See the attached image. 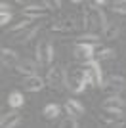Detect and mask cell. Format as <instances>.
<instances>
[{"instance_id":"603a6c76","label":"cell","mask_w":126,"mask_h":128,"mask_svg":"<svg viewBox=\"0 0 126 128\" xmlns=\"http://www.w3.org/2000/svg\"><path fill=\"white\" fill-rule=\"evenodd\" d=\"M59 128H78V122H76V118L67 117V118H63V120H61V126H59Z\"/></svg>"},{"instance_id":"7c38bea8","label":"cell","mask_w":126,"mask_h":128,"mask_svg":"<svg viewBox=\"0 0 126 128\" xmlns=\"http://www.w3.org/2000/svg\"><path fill=\"white\" fill-rule=\"evenodd\" d=\"M46 86V78H42V76L34 75V76H27L23 80V88L27 92H40L42 88Z\"/></svg>"},{"instance_id":"30bf717a","label":"cell","mask_w":126,"mask_h":128,"mask_svg":"<svg viewBox=\"0 0 126 128\" xmlns=\"http://www.w3.org/2000/svg\"><path fill=\"white\" fill-rule=\"evenodd\" d=\"M23 16L32 19V21H36L38 17H46L48 16V10L44 8V4H29L23 8Z\"/></svg>"},{"instance_id":"ba28073f","label":"cell","mask_w":126,"mask_h":128,"mask_svg":"<svg viewBox=\"0 0 126 128\" xmlns=\"http://www.w3.org/2000/svg\"><path fill=\"white\" fill-rule=\"evenodd\" d=\"M0 58H2V65L4 67H10V69H16L17 65H19V56H17L16 50L12 48H2L0 50Z\"/></svg>"},{"instance_id":"52a82bcc","label":"cell","mask_w":126,"mask_h":128,"mask_svg":"<svg viewBox=\"0 0 126 128\" xmlns=\"http://www.w3.org/2000/svg\"><path fill=\"white\" fill-rule=\"evenodd\" d=\"M124 107H126V102L122 100L120 96H109V98H105L103 103H101V109L103 111H124Z\"/></svg>"},{"instance_id":"d4e9b609","label":"cell","mask_w":126,"mask_h":128,"mask_svg":"<svg viewBox=\"0 0 126 128\" xmlns=\"http://www.w3.org/2000/svg\"><path fill=\"white\" fill-rule=\"evenodd\" d=\"M12 21V12L10 14H0V25H8Z\"/></svg>"},{"instance_id":"4fadbf2b","label":"cell","mask_w":126,"mask_h":128,"mask_svg":"<svg viewBox=\"0 0 126 128\" xmlns=\"http://www.w3.org/2000/svg\"><path fill=\"white\" fill-rule=\"evenodd\" d=\"M100 118L103 120V122H107V124H111V126H120L122 124V111H116V113H113V111H103L100 115Z\"/></svg>"},{"instance_id":"5bb4252c","label":"cell","mask_w":126,"mask_h":128,"mask_svg":"<svg viewBox=\"0 0 126 128\" xmlns=\"http://www.w3.org/2000/svg\"><path fill=\"white\" fill-rule=\"evenodd\" d=\"M50 29L56 31V32H73L74 29H76V25H74L71 19H58V21H52Z\"/></svg>"},{"instance_id":"44dd1931","label":"cell","mask_w":126,"mask_h":128,"mask_svg":"<svg viewBox=\"0 0 126 128\" xmlns=\"http://www.w3.org/2000/svg\"><path fill=\"white\" fill-rule=\"evenodd\" d=\"M31 23H32V19H29V17H25V19H21L19 23H16V25H12L10 27V32H14V34H16V32H23L25 31V29H29V27H31Z\"/></svg>"},{"instance_id":"8fae6325","label":"cell","mask_w":126,"mask_h":128,"mask_svg":"<svg viewBox=\"0 0 126 128\" xmlns=\"http://www.w3.org/2000/svg\"><path fill=\"white\" fill-rule=\"evenodd\" d=\"M65 111H67L69 117L80 118V117H84L86 109H84V105L78 102V100H67V102H65Z\"/></svg>"},{"instance_id":"9c48e42d","label":"cell","mask_w":126,"mask_h":128,"mask_svg":"<svg viewBox=\"0 0 126 128\" xmlns=\"http://www.w3.org/2000/svg\"><path fill=\"white\" fill-rule=\"evenodd\" d=\"M40 67V65L36 63V59H21L19 65L16 67V71L19 73V75H25L27 76H34L36 75V69Z\"/></svg>"},{"instance_id":"d6986e66","label":"cell","mask_w":126,"mask_h":128,"mask_svg":"<svg viewBox=\"0 0 126 128\" xmlns=\"http://www.w3.org/2000/svg\"><path fill=\"white\" fill-rule=\"evenodd\" d=\"M116 58V52L113 48H103L100 52H96V61H105V59H115Z\"/></svg>"},{"instance_id":"3957f363","label":"cell","mask_w":126,"mask_h":128,"mask_svg":"<svg viewBox=\"0 0 126 128\" xmlns=\"http://www.w3.org/2000/svg\"><path fill=\"white\" fill-rule=\"evenodd\" d=\"M54 59V46L48 38H42L36 46V63L40 67H50Z\"/></svg>"},{"instance_id":"484cf974","label":"cell","mask_w":126,"mask_h":128,"mask_svg":"<svg viewBox=\"0 0 126 128\" xmlns=\"http://www.w3.org/2000/svg\"><path fill=\"white\" fill-rule=\"evenodd\" d=\"M0 14H10V4H8V2H2V4H0Z\"/></svg>"},{"instance_id":"6da1fadb","label":"cell","mask_w":126,"mask_h":128,"mask_svg":"<svg viewBox=\"0 0 126 128\" xmlns=\"http://www.w3.org/2000/svg\"><path fill=\"white\" fill-rule=\"evenodd\" d=\"M90 84L88 76H86V73H84V69H71L67 73V88L73 94H82L84 90H86V86Z\"/></svg>"},{"instance_id":"7402d4cb","label":"cell","mask_w":126,"mask_h":128,"mask_svg":"<svg viewBox=\"0 0 126 128\" xmlns=\"http://www.w3.org/2000/svg\"><path fill=\"white\" fill-rule=\"evenodd\" d=\"M100 34H94V32H90V34H86L84 32L82 36L76 38V42H86V44H100Z\"/></svg>"},{"instance_id":"277c9868","label":"cell","mask_w":126,"mask_h":128,"mask_svg":"<svg viewBox=\"0 0 126 128\" xmlns=\"http://www.w3.org/2000/svg\"><path fill=\"white\" fill-rule=\"evenodd\" d=\"M96 46L98 44H86V42H76L74 44V59L76 61H82L84 63H88V61H94L96 59Z\"/></svg>"},{"instance_id":"cb8c5ba5","label":"cell","mask_w":126,"mask_h":128,"mask_svg":"<svg viewBox=\"0 0 126 128\" xmlns=\"http://www.w3.org/2000/svg\"><path fill=\"white\" fill-rule=\"evenodd\" d=\"M42 4L46 6V10H59V8H61V2H58V0H56V2L46 0V2H42Z\"/></svg>"},{"instance_id":"5b68a950","label":"cell","mask_w":126,"mask_h":128,"mask_svg":"<svg viewBox=\"0 0 126 128\" xmlns=\"http://www.w3.org/2000/svg\"><path fill=\"white\" fill-rule=\"evenodd\" d=\"M82 69H84V73H86V76H88V80H90V84H92V86H96V88H101V86H103L101 67H100V63H98L96 59H94V61L84 63Z\"/></svg>"},{"instance_id":"9a60e30c","label":"cell","mask_w":126,"mask_h":128,"mask_svg":"<svg viewBox=\"0 0 126 128\" xmlns=\"http://www.w3.org/2000/svg\"><path fill=\"white\" fill-rule=\"evenodd\" d=\"M19 122H21V115L17 111H10L8 115L2 117V120H0V128H16Z\"/></svg>"},{"instance_id":"ac0fdd59","label":"cell","mask_w":126,"mask_h":128,"mask_svg":"<svg viewBox=\"0 0 126 128\" xmlns=\"http://www.w3.org/2000/svg\"><path fill=\"white\" fill-rule=\"evenodd\" d=\"M23 103H25V98H23V94L17 90H14L8 96V105L14 107V109H19V107H23Z\"/></svg>"},{"instance_id":"8992f818","label":"cell","mask_w":126,"mask_h":128,"mask_svg":"<svg viewBox=\"0 0 126 128\" xmlns=\"http://www.w3.org/2000/svg\"><path fill=\"white\" fill-rule=\"evenodd\" d=\"M103 90L111 92V96H118V92L126 90V78L122 75H111L101 86Z\"/></svg>"},{"instance_id":"7a4b0ae2","label":"cell","mask_w":126,"mask_h":128,"mask_svg":"<svg viewBox=\"0 0 126 128\" xmlns=\"http://www.w3.org/2000/svg\"><path fill=\"white\" fill-rule=\"evenodd\" d=\"M46 86L50 90L59 92L63 86H67V73L63 71V67H50L46 75Z\"/></svg>"},{"instance_id":"ffe728a7","label":"cell","mask_w":126,"mask_h":128,"mask_svg":"<svg viewBox=\"0 0 126 128\" xmlns=\"http://www.w3.org/2000/svg\"><path fill=\"white\" fill-rule=\"evenodd\" d=\"M118 31H120V27L116 25V23H109V25L103 29V38H116V34H118Z\"/></svg>"},{"instance_id":"2e32d148","label":"cell","mask_w":126,"mask_h":128,"mask_svg":"<svg viewBox=\"0 0 126 128\" xmlns=\"http://www.w3.org/2000/svg\"><path fill=\"white\" fill-rule=\"evenodd\" d=\"M42 115H44V118H48V120H56V118H59V115H61V107H59L58 103H48V105L42 109Z\"/></svg>"},{"instance_id":"e0dca14e","label":"cell","mask_w":126,"mask_h":128,"mask_svg":"<svg viewBox=\"0 0 126 128\" xmlns=\"http://www.w3.org/2000/svg\"><path fill=\"white\" fill-rule=\"evenodd\" d=\"M36 32H38V27H36V25H32V27H29V29H25V31H23V32H19V34H16V38H14V40H16L17 44L29 42V40H31V38L34 36Z\"/></svg>"}]
</instances>
